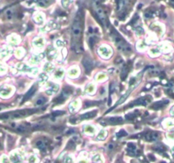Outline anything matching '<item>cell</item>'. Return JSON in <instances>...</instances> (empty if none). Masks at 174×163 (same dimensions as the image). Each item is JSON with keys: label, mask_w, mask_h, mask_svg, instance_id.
Returning a JSON list of instances; mask_svg holds the SVG:
<instances>
[{"label": "cell", "mask_w": 174, "mask_h": 163, "mask_svg": "<svg viewBox=\"0 0 174 163\" xmlns=\"http://www.w3.org/2000/svg\"><path fill=\"white\" fill-rule=\"evenodd\" d=\"M71 34L75 45H77L79 43V40L82 36V20L79 15H77L74 20L71 29Z\"/></svg>", "instance_id": "obj_1"}, {"label": "cell", "mask_w": 174, "mask_h": 163, "mask_svg": "<svg viewBox=\"0 0 174 163\" xmlns=\"http://www.w3.org/2000/svg\"><path fill=\"white\" fill-rule=\"evenodd\" d=\"M111 35H112V37H113V39H114L115 43L116 44L117 48H118L120 50H122V51H124V52L131 51L130 46L124 41V39H123L118 33H116L115 30H112Z\"/></svg>", "instance_id": "obj_2"}, {"label": "cell", "mask_w": 174, "mask_h": 163, "mask_svg": "<svg viewBox=\"0 0 174 163\" xmlns=\"http://www.w3.org/2000/svg\"><path fill=\"white\" fill-rule=\"evenodd\" d=\"M99 54L101 57L104 59H109L112 55V49L107 46H101L99 49Z\"/></svg>", "instance_id": "obj_3"}, {"label": "cell", "mask_w": 174, "mask_h": 163, "mask_svg": "<svg viewBox=\"0 0 174 163\" xmlns=\"http://www.w3.org/2000/svg\"><path fill=\"white\" fill-rule=\"evenodd\" d=\"M95 10H96V14H97L99 19L102 21V23H103L104 25H106V22H107L106 20H107V18H106V15H105V13H104L103 8H102L101 6H100V5L97 4L96 7H95Z\"/></svg>", "instance_id": "obj_4"}, {"label": "cell", "mask_w": 174, "mask_h": 163, "mask_svg": "<svg viewBox=\"0 0 174 163\" xmlns=\"http://www.w3.org/2000/svg\"><path fill=\"white\" fill-rule=\"evenodd\" d=\"M18 69L21 71H25V72H29V73H32V74H36L37 73V70L36 68H31L29 67L28 65H27L26 64H19L18 65Z\"/></svg>", "instance_id": "obj_5"}, {"label": "cell", "mask_w": 174, "mask_h": 163, "mask_svg": "<svg viewBox=\"0 0 174 163\" xmlns=\"http://www.w3.org/2000/svg\"><path fill=\"white\" fill-rule=\"evenodd\" d=\"M59 88H60V87H59L58 84L51 83V84H49V87L46 90V94L48 95H54V94H55L59 91Z\"/></svg>", "instance_id": "obj_6"}, {"label": "cell", "mask_w": 174, "mask_h": 163, "mask_svg": "<svg viewBox=\"0 0 174 163\" xmlns=\"http://www.w3.org/2000/svg\"><path fill=\"white\" fill-rule=\"evenodd\" d=\"M82 65L84 66V68L86 69V71L88 72H89L92 69H93V62L92 61L88 58V57H85L83 60H82Z\"/></svg>", "instance_id": "obj_7"}, {"label": "cell", "mask_w": 174, "mask_h": 163, "mask_svg": "<svg viewBox=\"0 0 174 163\" xmlns=\"http://www.w3.org/2000/svg\"><path fill=\"white\" fill-rule=\"evenodd\" d=\"M145 138H146V140L150 141V142L155 141L158 138V133H156L155 132H149L145 135Z\"/></svg>", "instance_id": "obj_8"}, {"label": "cell", "mask_w": 174, "mask_h": 163, "mask_svg": "<svg viewBox=\"0 0 174 163\" xmlns=\"http://www.w3.org/2000/svg\"><path fill=\"white\" fill-rule=\"evenodd\" d=\"M149 55H150V56L155 57V56H158V55L161 53V51L160 47H153V48H150V49H149Z\"/></svg>", "instance_id": "obj_9"}, {"label": "cell", "mask_w": 174, "mask_h": 163, "mask_svg": "<svg viewBox=\"0 0 174 163\" xmlns=\"http://www.w3.org/2000/svg\"><path fill=\"white\" fill-rule=\"evenodd\" d=\"M33 45H34L36 48L37 49H41L44 46V41H43V37H37L33 41Z\"/></svg>", "instance_id": "obj_10"}, {"label": "cell", "mask_w": 174, "mask_h": 163, "mask_svg": "<svg viewBox=\"0 0 174 163\" xmlns=\"http://www.w3.org/2000/svg\"><path fill=\"white\" fill-rule=\"evenodd\" d=\"M56 55H57V52H56V50L54 48L50 47V48L48 49V50H47V56H48V58L49 60L54 59L56 57Z\"/></svg>", "instance_id": "obj_11"}, {"label": "cell", "mask_w": 174, "mask_h": 163, "mask_svg": "<svg viewBox=\"0 0 174 163\" xmlns=\"http://www.w3.org/2000/svg\"><path fill=\"white\" fill-rule=\"evenodd\" d=\"M84 132H85L86 134L94 135L96 132V128L94 126H92V125H86L84 127Z\"/></svg>", "instance_id": "obj_12"}, {"label": "cell", "mask_w": 174, "mask_h": 163, "mask_svg": "<svg viewBox=\"0 0 174 163\" xmlns=\"http://www.w3.org/2000/svg\"><path fill=\"white\" fill-rule=\"evenodd\" d=\"M79 105H80V103H79V100H74V101H72L70 104L69 105V109H70V112H75L77 109H78V107H79Z\"/></svg>", "instance_id": "obj_13"}, {"label": "cell", "mask_w": 174, "mask_h": 163, "mask_svg": "<svg viewBox=\"0 0 174 163\" xmlns=\"http://www.w3.org/2000/svg\"><path fill=\"white\" fill-rule=\"evenodd\" d=\"M163 125L166 128L169 129V130H174V121L171 120V119H167L164 121Z\"/></svg>", "instance_id": "obj_14"}, {"label": "cell", "mask_w": 174, "mask_h": 163, "mask_svg": "<svg viewBox=\"0 0 174 163\" xmlns=\"http://www.w3.org/2000/svg\"><path fill=\"white\" fill-rule=\"evenodd\" d=\"M79 69L77 68V67H72V68H70L69 70V71H68V76H69L70 77H76L78 75H79Z\"/></svg>", "instance_id": "obj_15"}, {"label": "cell", "mask_w": 174, "mask_h": 163, "mask_svg": "<svg viewBox=\"0 0 174 163\" xmlns=\"http://www.w3.org/2000/svg\"><path fill=\"white\" fill-rule=\"evenodd\" d=\"M160 49H161V51L162 53H165V54H168L172 51V47L167 44V43H163L160 46Z\"/></svg>", "instance_id": "obj_16"}, {"label": "cell", "mask_w": 174, "mask_h": 163, "mask_svg": "<svg viewBox=\"0 0 174 163\" xmlns=\"http://www.w3.org/2000/svg\"><path fill=\"white\" fill-rule=\"evenodd\" d=\"M36 90H37V86H33L28 92H27V94L25 95V97H24V98H23V100H22V102H25L26 100H27V99H29V98H31L33 94H34V93L36 92Z\"/></svg>", "instance_id": "obj_17"}, {"label": "cell", "mask_w": 174, "mask_h": 163, "mask_svg": "<svg viewBox=\"0 0 174 163\" xmlns=\"http://www.w3.org/2000/svg\"><path fill=\"white\" fill-rule=\"evenodd\" d=\"M44 58V55L43 53H39V54H37V55H34L33 59H32V62L34 63V64H37L40 61H42L43 59Z\"/></svg>", "instance_id": "obj_18"}, {"label": "cell", "mask_w": 174, "mask_h": 163, "mask_svg": "<svg viewBox=\"0 0 174 163\" xmlns=\"http://www.w3.org/2000/svg\"><path fill=\"white\" fill-rule=\"evenodd\" d=\"M167 104V101H159V102H156V103L153 104L151 105V108L155 109V110H159V109H161V107H163Z\"/></svg>", "instance_id": "obj_19"}, {"label": "cell", "mask_w": 174, "mask_h": 163, "mask_svg": "<svg viewBox=\"0 0 174 163\" xmlns=\"http://www.w3.org/2000/svg\"><path fill=\"white\" fill-rule=\"evenodd\" d=\"M96 114H97V111H96V110H95V111H89V112H88V113H85V114L82 115V116H80V118H81V119H89V118L94 117Z\"/></svg>", "instance_id": "obj_20"}, {"label": "cell", "mask_w": 174, "mask_h": 163, "mask_svg": "<svg viewBox=\"0 0 174 163\" xmlns=\"http://www.w3.org/2000/svg\"><path fill=\"white\" fill-rule=\"evenodd\" d=\"M151 28H152V30L155 31V33H156L157 34H159V35H161L162 33H163V29H162L161 26H160V25H158V24H154V25H152V26H151Z\"/></svg>", "instance_id": "obj_21"}, {"label": "cell", "mask_w": 174, "mask_h": 163, "mask_svg": "<svg viewBox=\"0 0 174 163\" xmlns=\"http://www.w3.org/2000/svg\"><path fill=\"white\" fill-rule=\"evenodd\" d=\"M54 65H53L51 62H47V63L44 64V66H43L44 71H46V72H51V71H54Z\"/></svg>", "instance_id": "obj_22"}, {"label": "cell", "mask_w": 174, "mask_h": 163, "mask_svg": "<svg viewBox=\"0 0 174 163\" xmlns=\"http://www.w3.org/2000/svg\"><path fill=\"white\" fill-rule=\"evenodd\" d=\"M10 159H11V161L14 163H20L21 162V160H22V157L21 156V155H18V154L15 153L14 155L11 156Z\"/></svg>", "instance_id": "obj_23"}, {"label": "cell", "mask_w": 174, "mask_h": 163, "mask_svg": "<svg viewBox=\"0 0 174 163\" xmlns=\"http://www.w3.org/2000/svg\"><path fill=\"white\" fill-rule=\"evenodd\" d=\"M86 93L87 94H94V91H95V85L94 84H93V83H89L87 87H86Z\"/></svg>", "instance_id": "obj_24"}, {"label": "cell", "mask_w": 174, "mask_h": 163, "mask_svg": "<svg viewBox=\"0 0 174 163\" xmlns=\"http://www.w3.org/2000/svg\"><path fill=\"white\" fill-rule=\"evenodd\" d=\"M63 76H64V70L62 68H60L55 71L54 77L55 79H60V78H62Z\"/></svg>", "instance_id": "obj_25"}, {"label": "cell", "mask_w": 174, "mask_h": 163, "mask_svg": "<svg viewBox=\"0 0 174 163\" xmlns=\"http://www.w3.org/2000/svg\"><path fill=\"white\" fill-rule=\"evenodd\" d=\"M110 123H113V124H118V123H122V117H111L108 120Z\"/></svg>", "instance_id": "obj_26"}, {"label": "cell", "mask_w": 174, "mask_h": 163, "mask_svg": "<svg viewBox=\"0 0 174 163\" xmlns=\"http://www.w3.org/2000/svg\"><path fill=\"white\" fill-rule=\"evenodd\" d=\"M106 135H107V132L105 130H100V132L98 133L97 135V139L98 140H104L106 138Z\"/></svg>", "instance_id": "obj_27"}, {"label": "cell", "mask_w": 174, "mask_h": 163, "mask_svg": "<svg viewBox=\"0 0 174 163\" xmlns=\"http://www.w3.org/2000/svg\"><path fill=\"white\" fill-rule=\"evenodd\" d=\"M36 145H37V147L39 150H44L46 149V144H45L43 140L37 141V144H36Z\"/></svg>", "instance_id": "obj_28"}, {"label": "cell", "mask_w": 174, "mask_h": 163, "mask_svg": "<svg viewBox=\"0 0 174 163\" xmlns=\"http://www.w3.org/2000/svg\"><path fill=\"white\" fill-rule=\"evenodd\" d=\"M146 47H147V43L144 41H139V43H138V44H137V48L140 51L144 50Z\"/></svg>", "instance_id": "obj_29"}, {"label": "cell", "mask_w": 174, "mask_h": 163, "mask_svg": "<svg viewBox=\"0 0 174 163\" xmlns=\"http://www.w3.org/2000/svg\"><path fill=\"white\" fill-rule=\"evenodd\" d=\"M93 163H103V159L100 155H96L92 159Z\"/></svg>", "instance_id": "obj_30"}, {"label": "cell", "mask_w": 174, "mask_h": 163, "mask_svg": "<svg viewBox=\"0 0 174 163\" xmlns=\"http://www.w3.org/2000/svg\"><path fill=\"white\" fill-rule=\"evenodd\" d=\"M128 150L129 151L130 154L135 153V151H136V146H135V144H132V143L128 144Z\"/></svg>", "instance_id": "obj_31"}, {"label": "cell", "mask_w": 174, "mask_h": 163, "mask_svg": "<svg viewBox=\"0 0 174 163\" xmlns=\"http://www.w3.org/2000/svg\"><path fill=\"white\" fill-rule=\"evenodd\" d=\"M10 92H11V89L9 88H2L0 89V94L4 95V96L9 94Z\"/></svg>", "instance_id": "obj_32"}, {"label": "cell", "mask_w": 174, "mask_h": 163, "mask_svg": "<svg viewBox=\"0 0 174 163\" xmlns=\"http://www.w3.org/2000/svg\"><path fill=\"white\" fill-rule=\"evenodd\" d=\"M49 3H50V1H49V0H39L38 3H37V4H38L40 7H43V8L48 6Z\"/></svg>", "instance_id": "obj_33"}, {"label": "cell", "mask_w": 174, "mask_h": 163, "mask_svg": "<svg viewBox=\"0 0 174 163\" xmlns=\"http://www.w3.org/2000/svg\"><path fill=\"white\" fill-rule=\"evenodd\" d=\"M35 21H36V22L37 23H43V15H41V14H37L36 15H35Z\"/></svg>", "instance_id": "obj_34"}, {"label": "cell", "mask_w": 174, "mask_h": 163, "mask_svg": "<svg viewBox=\"0 0 174 163\" xmlns=\"http://www.w3.org/2000/svg\"><path fill=\"white\" fill-rule=\"evenodd\" d=\"M5 15H6V18L8 20H12L13 17H14V12L12 9H8L5 13Z\"/></svg>", "instance_id": "obj_35"}, {"label": "cell", "mask_w": 174, "mask_h": 163, "mask_svg": "<svg viewBox=\"0 0 174 163\" xmlns=\"http://www.w3.org/2000/svg\"><path fill=\"white\" fill-rule=\"evenodd\" d=\"M48 75H47L46 73H41V74L39 75V80H40L42 82H47V81H48Z\"/></svg>", "instance_id": "obj_36"}, {"label": "cell", "mask_w": 174, "mask_h": 163, "mask_svg": "<svg viewBox=\"0 0 174 163\" xmlns=\"http://www.w3.org/2000/svg\"><path fill=\"white\" fill-rule=\"evenodd\" d=\"M106 78H107V76H106L104 73H100V74L97 76L96 80H97L98 82H102V81L106 80Z\"/></svg>", "instance_id": "obj_37"}, {"label": "cell", "mask_w": 174, "mask_h": 163, "mask_svg": "<svg viewBox=\"0 0 174 163\" xmlns=\"http://www.w3.org/2000/svg\"><path fill=\"white\" fill-rule=\"evenodd\" d=\"M95 40H96V39H95L94 37H89V39H88V45H89L90 48H93V47H94V45L95 43H96Z\"/></svg>", "instance_id": "obj_38"}, {"label": "cell", "mask_w": 174, "mask_h": 163, "mask_svg": "<svg viewBox=\"0 0 174 163\" xmlns=\"http://www.w3.org/2000/svg\"><path fill=\"white\" fill-rule=\"evenodd\" d=\"M45 102H46V98H43V97H41V98H38V99L37 100L36 104H37V105H43V104H45Z\"/></svg>", "instance_id": "obj_39"}, {"label": "cell", "mask_w": 174, "mask_h": 163, "mask_svg": "<svg viewBox=\"0 0 174 163\" xmlns=\"http://www.w3.org/2000/svg\"><path fill=\"white\" fill-rule=\"evenodd\" d=\"M56 46H57L58 48H63V47L65 46V43H64L62 40L58 39V40L56 41Z\"/></svg>", "instance_id": "obj_40"}, {"label": "cell", "mask_w": 174, "mask_h": 163, "mask_svg": "<svg viewBox=\"0 0 174 163\" xmlns=\"http://www.w3.org/2000/svg\"><path fill=\"white\" fill-rule=\"evenodd\" d=\"M135 31H136V33H138L139 35H143V29L141 27H137L135 28Z\"/></svg>", "instance_id": "obj_41"}, {"label": "cell", "mask_w": 174, "mask_h": 163, "mask_svg": "<svg viewBox=\"0 0 174 163\" xmlns=\"http://www.w3.org/2000/svg\"><path fill=\"white\" fill-rule=\"evenodd\" d=\"M116 2H117V9H121L123 7V3H124L123 0H117Z\"/></svg>", "instance_id": "obj_42"}, {"label": "cell", "mask_w": 174, "mask_h": 163, "mask_svg": "<svg viewBox=\"0 0 174 163\" xmlns=\"http://www.w3.org/2000/svg\"><path fill=\"white\" fill-rule=\"evenodd\" d=\"M64 163H73V158L71 156H66L65 158V161H64Z\"/></svg>", "instance_id": "obj_43"}, {"label": "cell", "mask_w": 174, "mask_h": 163, "mask_svg": "<svg viewBox=\"0 0 174 163\" xmlns=\"http://www.w3.org/2000/svg\"><path fill=\"white\" fill-rule=\"evenodd\" d=\"M124 136H127V132H126V131L125 130H121L117 133V137H118V138L124 137Z\"/></svg>", "instance_id": "obj_44"}, {"label": "cell", "mask_w": 174, "mask_h": 163, "mask_svg": "<svg viewBox=\"0 0 174 163\" xmlns=\"http://www.w3.org/2000/svg\"><path fill=\"white\" fill-rule=\"evenodd\" d=\"M37 159L35 156H31L30 158H29V163H37Z\"/></svg>", "instance_id": "obj_45"}, {"label": "cell", "mask_w": 174, "mask_h": 163, "mask_svg": "<svg viewBox=\"0 0 174 163\" xmlns=\"http://www.w3.org/2000/svg\"><path fill=\"white\" fill-rule=\"evenodd\" d=\"M64 113H65L64 111L58 110V111H54V112L53 113V115H54V116H60V115H62V114H64Z\"/></svg>", "instance_id": "obj_46"}, {"label": "cell", "mask_w": 174, "mask_h": 163, "mask_svg": "<svg viewBox=\"0 0 174 163\" xmlns=\"http://www.w3.org/2000/svg\"><path fill=\"white\" fill-rule=\"evenodd\" d=\"M94 104L95 105V104H96V103H92L91 101H88V102H87V103H86V106H88V107H89L90 105H94Z\"/></svg>", "instance_id": "obj_47"}, {"label": "cell", "mask_w": 174, "mask_h": 163, "mask_svg": "<svg viewBox=\"0 0 174 163\" xmlns=\"http://www.w3.org/2000/svg\"><path fill=\"white\" fill-rule=\"evenodd\" d=\"M79 163H88V162H87L85 159H82V160H81V161L79 162Z\"/></svg>", "instance_id": "obj_48"}, {"label": "cell", "mask_w": 174, "mask_h": 163, "mask_svg": "<svg viewBox=\"0 0 174 163\" xmlns=\"http://www.w3.org/2000/svg\"><path fill=\"white\" fill-rule=\"evenodd\" d=\"M108 147H109V149H110V150H112V149H113V145H112V144H110Z\"/></svg>", "instance_id": "obj_49"}, {"label": "cell", "mask_w": 174, "mask_h": 163, "mask_svg": "<svg viewBox=\"0 0 174 163\" xmlns=\"http://www.w3.org/2000/svg\"><path fill=\"white\" fill-rule=\"evenodd\" d=\"M170 3H171V4L174 7V0H170Z\"/></svg>", "instance_id": "obj_50"}, {"label": "cell", "mask_w": 174, "mask_h": 163, "mask_svg": "<svg viewBox=\"0 0 174 163\" xmlns=\"http://www.w3.org/2000/svg\"><path fill=\"white\" fill-rule=\"evenodd\" d=\"M172 153H173V156L174 157V146L173 147V149H172Z\"/></svg>", "instance_id": "obj_51"}]
</instances>
